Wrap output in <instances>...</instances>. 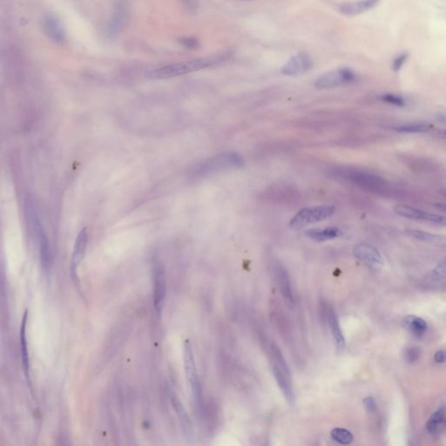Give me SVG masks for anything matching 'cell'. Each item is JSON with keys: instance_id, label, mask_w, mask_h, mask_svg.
I'll list each match as a JSON object with an SVG mask.
<instances>
[{"instance_id": "e0dca14e", "label": "cell", "mask_w": 446, "mask_h": 446, "mask_svg": "<svg viewBox=\"0 0 446 446\" xmlns=\"http://www.w3.org/2000/svg\"><path fill=\"white\" fill-rule=\"evenodd\" d=\"M275 277L278 283L279 289L281 293L283 295L285 301L289 304H294V297L293 292L291 288V282L289 273L282 265H275Z\"/></svg>"}, {"instance_id": "4fadbf2b", "label": "cell", "mask_w": 446, "mask_h": 446, "mask_svg": "<svg viewBox=\"0 0 446 446\" xmlns=\"http://www.w3.org/2000/svg\"><path fill=\"white\" fill-rule=\"evenodd\" d=\"M87 242H88V231H87V227H84L78 233V236L75 240L74 251L72 255L70 271H71L72 277L74 280L78 279L77 271H78L79 264L85 257Z\"/></svg>"}, {"instance_id": "6da1fadb", "label": "cell", "mask_w": 446, "mask_h": 446, "mask_svg": "<svg viewBox=\"0 0 446 446\" xmlns=\"http://www.w3.org/2000/svg\"><path fill=\"white\" fill-rule=\"evenodd\" d=\"M216 63V59L202 58L196 60L183 61L179 63L170 64L163 67H158L148 74V78L151 79H167L179 76L191 74L193 72L201 71L205 68L212 67Z\"/></svg>"}, {"instance_id": "e575fe53", "label": "cell", "mask_w": 446, "mask_h": 446, "mask_svg": "<svg viewBox=\"0 0 446 446\" xmlns=\"http://www.w3.org/2000/svg\"><path fill=\"white\" fill-rule=\"evenodd\" d=\"M436 134L440 139L446 140V129H441V130L437 131Z\"/></svg>"}, {"instance_id": "cb8c5ba5", "label": "cell", "mask_w": 446, "mask_h": 446, "mask_svg": "<svg viewBox=\"0 0 446 446\" xmlns=\"http://www.w3.org/2000/svg\"><path fill=\"white\" fill-rule=\"evenodd\" d=\"M393 130L403 134H421L431 130L433 126L428 123H408L391 127Z\"/></svg>"}, {"instance_id": "3957f363", "label": "cell", "mask_w": 446, "mask_h": 446, "mask_svg": "<svg viewBox=\"0 0 446 446\" xmlns=\"http://www.w3.org/2000/svg\"><path fill=\"white\" fill-rule=\"evenodd\" d=\"M244 163L242 157L236 152H222L204 160L196 168L195 175L200 177L215 175L219 172L240 168Z\"/></svg>"}, {"instance_id": "4dcf8cb0", "label": "cell", "mask_w": 446, "mask_h": 446, "mask_svg": "<svg viewBox=\"0 0 446 446\" xmlns=\"http://www.w3.org/2000/svg\"><path fill=\"white\" fill-rule=\"evenodd\" d=\"M183 7L186 9V11L190 13H194L197 11L199 7V1L198 0H182Z\"/></svg>"}, {"instance_id": "8992f818", "label": "cell", "mask_w": 446, "mask_h": 446, "mask_svg": "<svg viewBox=\"0 0 446 446\" xmlns=\"http://www.w3.org/2000/svg\"><path fill=\"white\" fill-rule=\"evenodd\" d=\"M184 366L186 378L189 383L190 390L193 396V402L197 406L201 405V388L198 375L197 369L193 357V349L189 340H186L184 343Z\"/></svg>"}, {"instance_id": "5b68a950", "label": "cell", "mask_w": 446, "mask_h": 446, "mask_svg": "<svg viewBox=\"0 0 446 446\" xmlns=\"http://www.w3.org/2000/svg\"><path fill=\"white\" fill-rule=\"evenodd\" d=\"M131 0H115L111 17L106 27V35L114 39L127 26L130 15Z\"/></svg>"}, {"instance_id": "4316f807", "label": "cell", "mask_w": 446, "mask_h": 446, "mask_svg": "<svg viewBox=\"0 0 446 446\" xmlns=\"http://www.w3.org/2000/svg\"><path fill=\"white\" fill-rule=\"evenodd\" d=\"M381 100L383 102H385V103L394 105V106L400 107V108H403V107H406V99L404 97L401 96V95L394 94V93H385V94H383V95L381 96Z\"/></svg>"}, {"instance_id": "277c9868", "label": "cell", "mask_w": 446, "mask_h": 446, "mask_svg": "<svg viewBox=\"0 0 446 446\" xmlns=\"http://www.w3.org/2000/svg\"><path fill=\"white\" fill-rule=\"evenodd\" d=\"M335 208L331 205L314 206L309 208H301L294 217L290 220V226L293 229H300L309 224L319 223L328 219L334 215Z\"/></svg>"}, {"instance_id": "44dd1931", "label": "cell", "mask_w": 446, "mask_h": 446, "mask_svg": "<svg viewBox=\"0 0 446 446\" xmlns=\"http://www.w3.org/2000/svg\"><path fill=\"white\" fill-rule=\"evenodd\" d=\"M406 234L410 238L415 239L416 241L431 243L434 245L446 246V236H444L441 234L430 233L427 231L421 230V229H413V228L406 229Z\"/></svg>"}, {"instance_id": "d4e9b609", "label": "cell", "mask_w": 446, "mask_h": 446, "mask_svg": "<svg viewBox=\"0 0 446 446\" xmlns=\"http://www.w3.org/2000/svg\"><path fill=\"white\" fill-rule=\"evenodd\" d=\"M331 439L340 445H350L353 442L354 436L350 431L343 428H334L331 432Z\"/></svg>"}, {"instance_id": "f546056e", "label": "cell", "mask_w": 446, "mask_h": 446, "mask_svg": "<svg viewBox=\"0 0 446 446\" xmlns=\"http://www.w3.org/2000/svg\"><path fill=\"white\" fill-rule=\"evenodd\" d=\"M179 42L181 43V45H183L184 47L193 50V49L197 48L199 46V42L195 37H183L179 39Z\"/></svg>"}, {"instance_id": "d6a6232c", "label": "cell", "mask_w": 446, "mask_h": 446, "mask_svg": "<svg viewBox=\"0 0 446 446\" xmlns=\"http://www.w3.org/2000/svg\"><path fill=\"white\" fill-rule=\"evenodd\" d=\"M434 359H435L436 362L439 363V364H444V363H446V350H442L438 351V352L435 354V356H434Z\"/></svg>"}, {"instance_id": "9c48e42d", "label": "cell", "mask_w": 446, "mask_h": 446, "mask_svg": "<svg viewBox=\"0 0 446 446\" xmlns=\"http://www.w3.org/2000/svg\"><path fill=\"white\" fill-rule=\"evenodd\" d=\"M42 28L45 36L57 45H62L67 41V32L63 23L54 14L48 13L43 17Z\"/></svg>"}, {"instance_id": "f1b7e54d", "label": "cell", "mask_w": 446, "mask_h": 446, "mask_svg": "<svg viewBox=\"0 0 446 446\" xmlns=\"http://www.w3.org/2000/svg\"><path fill=\"white\" fill-rule=\"evenodd\" d=\"M420 357V350L416 347H410L405 351V359L409 364L415 363Z\"/></svg>"}, {"instance_id": "484cf974", "label": "cell", "mask_w": 446, "mask_h": 446, "mask_svg": "<svg viewBox=\"0 0 446 446\" xmlns=\"http://www.w3.org/2000/svg\"><path fill=\"white\" fill-rule=\"evenodd\" d=\"M429 280L432 283H443L446 284V257L441 260L429 275Z\"/></svg>"}, {"instance_id": "5bb4252c", "label": "cell", "mask_w": 446, "mask_h": 446, "mask_svg": "<svg viewBox=\"0 0 446 446\" xmlns=\"http://www.w3.org/2000/svg\"><path fill=\"white\" fill-rule=\"evenodd\" d=\"M272 372L280 390L286 399L287 403L290 406H295L296 396L291 380L290 371L283 370L275 365H272Z\"/></svg>"}, {"instance_id": "d590c367", "label": "cell", "mask_w": 446, "mask_h": 446, "mask_svg": "<svg viewBox=\"0 0 446 446\" xmlns=\"http://www.w3.org/2000/svg\"><path fill=\"white\" fill-rule=\"evenodd\" d=\"M440 193H442L443 195H444V196H446V189L441 190V192H440Z\"/></svg>"}, {"instance_id": "ba28073f", "label": "cell", "mask_w": 446, "mask_h": 446, "mask_svg": "<svg viewBox=\"0 0 446 446\" xmlns=\"http://www.w3.org/2000/svg\"><path fill=\"white\" fill-rule=\"evenodd\" d=\"M153 278H154V296H153V304L157 315L159 317L161 316L163 311L164 303L167 294V281L166 275L162 263L157 260L153 267Z\"/></svg>"}, {"instance_id": "8fae6325", "label": "cell", "mask_w": 446, "mask_h": 446, "mask_svg": "<svg viewBox=\"0 0 446 446\" xmlns=\"http://www.w3.org/2000/svg\"><path fill=\"white\" fill-rule=\"evenodd\" d=\"M353 253L357 259L364 261L369 267L375 270H380L383 267L384 260L383 257L379 251L373 246L361 243L355 247Z\"/></svg>"}, {"instance_id": "52a82bcc", "label": "cell", "mask_w": 446, "mask_h": 446, "mask_svg": "<svg viewBox=\"0 0 446 446\" xmlns=\"http://www.w3.org/2000/svg\"><path fill=\"white\" fill-rule=\"evenodd\" d=\"M357 79V75L350 68H339L320 76L315 82L318 89H330L336 86L350 84Z\"/></svg>"}, {"instance_id": "7a4b0ae2", "label": "cell", "mask_w": 446, "mask_h": 446, "mask_svg": "<svg viewBox=\"0 0 446 446\" xmlns=\"http://www.w3.org/2000/svg\"><path fill=\"white\" fill-rule=\"evenodd\" d=\"M26 214L28 222L33 230L37 235L39 247V255H40L41 264L46 273L51 271L52 265V250L50 247L48 238L46 236L44 227L41 224L40 220L37 216L36 205L30 198L26 201Z\"/></svg>"}, {"instance_id": "d6986e66", "label": "cell", "mask_w": 446, "mask_h": 446, "mask_svg": "<svg viewBox=\"0 0 446 446\" xmlns=\"http://www.w3.org/2000/svg\"><path fill=\"white\" fill-rule=\"evenodd\" d=\"M378 0H358L341 4L340 11L343 15L357 16L371 10L377 4Z\"/></svg>"}, {"instance_id": "2e32d148", "label": "cell", "mask_w": 446, "mask_h": 446, "mask_svg": "<svg viewBox=\"0 0 446 446\" xmlns=\"http://www.w3.org/2000/svg\"><path fill=\"white\" fill-rule=\"evenodd\" d=\"M171 402L172 405L175 408V412L178 416L179 420H180V423H181V426H182V429H183L184 435H185L186 439H189V440L193 439V428L192 421L190 419L189 416L186 412V409L183 407L182 402L180 401V399H179L178 397L176 396L175 393H172L171 394Z\"/></svg>"}, {"instance_id": "9a60e30c", "label": "cell", "mask_w": 446, "mask_h": 446, "mask_svg": "<svg viewBox=\"0 0 446 446\" xmlns=\"http://www.w3.org/2000/svg\"><path fill=\"white\" fill-rule=\"evenodd\" d=\"M313 67L311 58L304 52L293 56L282 68L283 74L296 76L309 71Z\"/></svg>"}, {"instance_id": "83f0119b", "label": "cell", "mask_w": 446, "mask_h": 446, "mask_svg": "<svg viewBox=\"0 0 446 446\" xmlns=\"http://www.w3.org/2000/svg\"><path fill=\"white\" fill-rule=\"evenodd\" d=\"M408 53H406V52H403V53H400L399 55L397 56L396 58H395L394 60H393V62H392V70L393 71L399 72L402 69V67L405 66V64L406 63V61L408 60Z\"/></svg>"}, {"instance_id": "7c38bea8", "label": "cell", "mask_w": 446, "mask_h": 446, "mask_svg": "<svg viewBox=\"0 0 446 446\" xmlns=\"http://www.w3.org/2000/svg\"><path fill=\"white\" fill-rule=\"evenodd\" d=\"M323 308H324L325 319L329 325L331 334L333 335L335 349L338 353H342L343 352V350H345L346 342L345 338L342 334V329L339 324L337 316L331 305L324 304Z\"/></svg>"}, {"instance_id": "7402d4cb", "label": "cell", "mask_w": 446, "mask_h": 446, "mask_svg": "<svg viewBox=\"0 0 446 446\" xmlns=\"http://www.w3.org/2000/svg\"><path fill=\"white\" fill-rule=\"evenodd\" d=\"M306 235L315 242H326L341 236L342 232L337 227H331L327 228L310 229L306 232Z\"/></svg>"}, {"instance_id": "8d00e7d4", "label": "cell", "mask_w": 446, "mask_h": 446, "mask_svg": "<svg viewBox=\"0 0 446 446\" xmlns=\"http://www.w3.org/2000/svg\"><path fill=\"white\" fill-rule=\"evenodd\" d=\"M244 1H248V0H244Z\"/></svg>"}, {"instance_id": "836d02e7", "label": "cell", "mask_w": 446, "mask_h": 446, "mask_svg": "<svg viewBox=\"0 0 446 446\" xmlns=\"http://www.w3.org/2000/svg\"><path fill=\"white\" fill-rule=\"evenodd\" d=\"M434 207H435L436 208H438L440 211L446 213V203H442V202L435 203V204H434Z\"/></svg>"}, {"instance_id": "1f68e13d", "label": "cell", "mask_w": 446, "mask_h": 446, "mask_svg": "<svg viewBox=\"0 0 446 446\" xmlns=\"http://www.w3.org/2000/svg\"><path fill=\"white\" fill-rule=\"evenodd\" d=\"M364 405H365V409L368 410L369 412H375L376 411V403L375 399L372 397H368L364 400Z\"/></svg>"}, {"instance_id": "30bf717a", "label": "cell", "mask_w": 446, "mask_h": 446, "mask_svg": "<svg viewBox=\"0 0 446 446\" xmlns=\"http://www.w3.org/2000/svg\"><path fill=\"white\" fill-rule=\"evenodd\" d=\"M394 211L398 216L411 220H419L428 223H435L439 225L446 226V217L432 213L424 211L420 208H414L408 205H398L394 208Z\"/></svg>"}, {"instance_id": "ffe728a7", "label": "cell", "mask_w": 446, "mask_h": 446, "mask_svg": "<svg viewBox=\"0 0 446 446\" xmlns=\"http://www.w3.org/2000/svg\"><path fill=\"white\" fill-rule=\"evenodd\" d=\"M426 427L431 435L440 436L446 431V405L440 406L432 414Z\"/></svg>"}, {"instance_id": "ac0fdd59", "label": "cell", "mask_w": 446, "mask_h": 446, "mask_svg": "<svg viewBox=\"0 0 446 446\" xmlns=\"http://www.w3.org/2000/svg\"><path fill=\"white\" fill-rule=\"evenodd\" d=\"M28 318V313L25 312L23 316L22 323L20 325L19 331V341H20V351H21V359H22L23 369L24 373L26 375V381L31 387L30 381V363H29V355H28V349H27V342H26V323Z\"/></svg>"}, {"instance_id": "603a6c76", "label": "cell", "mask_w": 446, "mask_h": 446, "mask_svg": "<svg viewBox=\"0 0 446 446\" xmlns=\"http://www.w3.org/2000/svg\"><path fill=\"white\" fill-rule=\"evenodd\" d=\"M403 326L413 335L420 337L427 330V324L424 319L416 316H408L403 319Z\"/></svg>"}]
</instances>
